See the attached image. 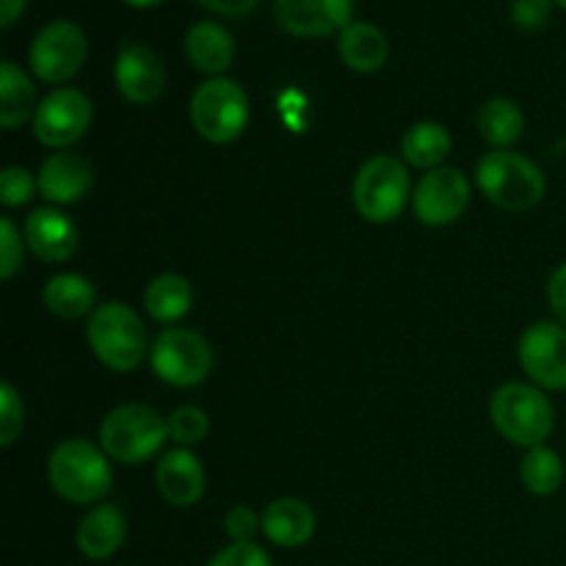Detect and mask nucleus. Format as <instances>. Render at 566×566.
<instances>
[{"label": "nucleus", "instance_id": "obj_15", "mask_svg": "<svg viewBox=\"0 0 566 566\" xmlns=\"http://www.w3.org/2000/svg\"><path fill=\"white\" fill-rule=\"evenodd\" d=\"M25 243L44 263H64L77 249V227L66 213L55 208L33 210L22 227Z\"/></svg>", "mask_w": 566, "mask_h": 566}, {"label": "nucleus", "instance_id": "obj_7", "mask_svg": "<svg viewBox=\"0 0 566 566\" xmlns=\"http://www.w3.org/2000/svg\"><path fill=\"white\" fill-rule=\"evenodd\" d=\"M354 208L370 224L398 219L409 199V171L392 155H374L354 177Z\"/></svg>", "mask_w": 566, "mask_h": 566}, {"label": "nucleus", "instance_id": "obj_38", "mask_svg": "<svg viewBox=\"0 0 566 566\" xmlns=\"http://www.w3.org/2000/svg\"><path fill=\"white\" fill-rule=\"evenodd\" d=\"M127 6H136V9H147V6H158L164 3V0H125Z\"/></svg>", "mask_w": 566, "mask_h": 566}, {"label": "nucleus", "instance_id": "obj_4", "mask_svg": "<svg viewBox=\"0 0 566 566\" xmlns=\"http://www.w3.org/2000/svg\"><path fill=\"white\" fill-rule=\"evenodd\" d=\"M492 423L509 442L523 448L545 446L556 426V409L545 390L525 381H509L492 396Z\"/></svg>", "mask_w": 566, "mask_h": 566}, {"label": "nucleus", "instance_id": "obj_27", "mask_svg": "<svg viewBox=\"0 0 566 566\" xmlns=\"http://www.w3.org/2000/svg\"><path fill=\"white\" fill-rule=\"evenodd\" d=\"M520 479H523V486L531 495H553L564 484L562 457L547 446L528 448V453L523 457V464H520Z\"/></svg>", "mask_w": 566, "mask_h": 566}, {"label": "nucleus", "instance_id": "obj_34", "mask_svg": "<svg viewBox=\"0 0 566 566\" xmlns=\"http://www.w3.org/2000/svg\"><path fill=\"white\" fill-rule=\"evenodd\" d=\"M551 9H553V0H514L512 17L520 28L536 31V28H542L547 20H551Z\"/></svg>", "mask_w": 566, "mask_h": 566}, {"label": "nucleus", "instance_id": "obj_20", "mask_svg": "<svg viewBox=\"0 0 566 566\" xmlns=\"http://www.w3.org/2000/svg\"><path fill=\"white\" fill-rule=\"evenodd\" d=\"M186 55L199 72L216 77L235 59V39L221 22L199 20L186 31Z\"/></svg>", "mask_w": 566, "mask_h": 566}, {"label": "nucleus", "instance_id": "obj_36", "mask_svg": "<svg viewBox=\"0 0 566 566\" xmlns=\"http://www.w3.org/2000/svg\"><path fill=\"white\" fill-rule=\"evenodd\" d=\"M205 9L216 11V14H224V17H243L260 3V0H199Z\"/></svg>", "mask_w": 566, "mask_h": 566}, {"label": "nucleus", "instance_id": "obj_3", "mask_svg": "<svg viewBox=\"0 0 566 566\" xmlns=\"http://www.w3.org/2000/svg\"><path fill=\"white\" fill-rule=\"evenodd\" d=\"M475 182L497 208L525 213L545 197V175L525 155L512 149H492L475 166Z\"/></svg>", "mask_w": 566, "mask_h": 566}, {"label": "nucleus", "instance_id": "obj_31", "mask_svg": "<svg viewBox=\"0 0 566 566\" xmlns=\"http://www.w3.org/2000/svg\"><path fill=\"white\" fill-rule=\"evenodd\" d=\"M22 238L11 219H0V280H11L22 269Z\"/></svg>", "mask_w": 566, "mask_h": 566}, {"label": "nucleus", "instance_id": "obj_11", "mask_svg": "<svg viewBox=\"0 0 566 566\" xmlns=\"http://www.w3.org/2000/svg\"><path fill=\"white\" fill-rule=\"evenodd\" d=\"M520 365L539 390H566V326L539 321L520 337Z\"/></svg>", "mask_w": 566, "mask_h": 566}, {"label": "nucleus", "instance_id": "obj_24", "mask_svg": "<svg viewBox=\"0 0 566 566\" xmlns=\"http://www.w3.org/2000/svg\"><path fill=\"white\" fill-rule=\"evenodd\" d=\"M193 304V287L186 276L180 274H160L155 276L144 293V307L160 324H175L186 318Z\"/></svg>", "mask_w": 566, "mask_h": 566}, {"label": "nucleus", "instance_id": "obj_17", "mask_svg": "<svg viewBox=\"0 0 566 566\" xmlns=\"http://www.w3.org/2000/svg\"><path fill=\"white\" fill-rule=\"evenodd\" d=\"M155 484L166 503L188 509L205 495V470L188 448H175L155 468Z\"/></svg>", "mask_w": 566, "mask_h": 566}, {"label": "nucleus", "instance_id": "obj_30", "mask_svg": "<svg viewBox=\"0 0 566 566\" xmlns=\"http://www.w3.org/2000/svg\"><path fill=\"white\" fill-rule=\"evenodd\" d=\"M22 423H25V407H22L20 392L14 385L3 381L0 385V446L9 448L20 437Z\"/></svg>", "mask_w": 566, "mask_h": 566}, {"label": "nucleus", "instance_id": "obj_13", "mask_svg": "<svg viewBox=\"0 0 566 566\" xmlns=\"http://www.w3.org/2000/svg\"><path fill=\"white\" fill-rule=\"evenodd\" d=\"M114 81L127 103L149 105L164 94L166 66L160 55L147 44L125 42L116 53Z\"/></svg>", "mask_w": 566, "mask_h": 566}, {"label": "nucleus", "instance_id": "obj_5", "mask_svg": "<svg viewBox=\"0 0 566 566\" xmlns=\"http://www.w3.org/2000/svg\"><path fill=\"white\" fill-rule=\"evenodd\" d=\"M169 440V426L144 403H122L105 415L99 426V448L122 464H142L153 459Z\"/></svg>", "mask_w": 566, "mask_h": 566}, {"label": "nucleus", "instance_id": "obj_29", "mask_svg": "<svg viewBox=\"0 0 566 566\" xmlns=\"http://www.w3.org/2000/svg\"><path fill=\"white\" fill-rule=\"evenodd\" d=\"M39 191V182L33 180V175L22 166H6L0 171V202L6 208H22L33 199V193Z\"/></svg>", "mask_w": 566, "mask_h": 566}, {"label": "nucleus", "instance_id": "obj_12", "mask_svg": "<svg viewBox=\"0 0 566 566\" xmlns=\"http://www.w3.org/2000/svg\"><path fill=\"white\" fill-rule=\"evenodd\" d=\"M468 205L470 182L453 166H440V169H431L429 175L420 177L412 197L415 216L429 227L453 224V221L462 219Z\"/></svg>", "mask_w": 566, "mask_h": 566}, {"label": "nucleus", "instance_id": "obj_1", "mask_svg": "<svg viewBox=\"0 0 566 566\" xmlns=\"http://www.w3.org/2000/svg\"><path fill=\"white\" fill-rule=\"evenodd\" d=\"M48 475L53 490L64 501L77 503V506L103 501L111 492V481H114L108 453L88 440H81V437L55 446V451L50 453Z\"/></svg>", "mask_w": 566, "mask_h": 566}, {"label": "nucleus", "instance_id": "obj_39", "mask_svg": "<svg viewBox=\"0 0 566 566\" xmlns=\"http://www.w3.org/2000/svg\"><path fill=\"white\" fill-rule=\"evenodd\" d=\"M553 3H558V6H562V9H566V0H553Z\"/></svg>", "mask_w": 566, "mask_h": 566}, {"label": "nucleus", "instance_id": "obj_8", "mask_svg": "<svg viewBox=\"0 0 566 566\" xmlns=\"http://www.w3.org/2000/svg\"><path fill=\"white\" fill-rule=\"evenodd\" d=\"M149 363L158 379L171 387H193L213 370V348L199 332L175 326L164 329L149 348Z\"/></svg>", "mask_w": 566, "mask_h": 566}, {"label": "nucleus", "instance_id": "obj_33", "mask_svg": "<svg viewBox=\"0 0 566 566\" xmlns=\"http://www.w3.org/2000/svg\"><path fill=\"white\" fill-rule=\"evenodd\" d=\"M224 531L232 542H254V536L263 531V517H258L249 506H235L227 512Z\"/></svg>", "mask_w": 566, "mask_h": 566}, {"label": "nucleus", "instance_id": "obj_22", "mask_svg": "<svg viewBox=\"0 0 566 566\" xmlns=\"http://www.w3.org/2000/svg\"><path fill=\"white\" fill-rule=\"evenodd\" d=\"M44 307L50 310L59 318H83V315H92L94 302H97V293L94 285L81 274H59L44 285L42 291Z\"/></svg>", "mask_w": 566, "mask_h": 566}, {"label": "nucleus", "instance_id": "obj_9", "mask_svg": "<svg viewBox=\"0 0 566 566\" xmlns=\"http://www.w3.org/2000/svg\"><path fill=\"white\" fill-rule=\"evenodd\" d=\"M88 55V39L83 28L72 20H53L39 28L31 42L33 75L48 83H66L83 70Z\"/></svg>", "mask_w": 566, "mask_h": 566}, {"label": "nucleus", "instance_id": "obj_18", "mask_svg": "<svg viewBox=\"0 0 566 566\" xmlns=\"http://www.w3.org/2000/svg\"><path fill=\"white\" fill-rule=\"evenodd\" d=\"M127 539V517L122 509L103 503L94 506L77 525V551L92 562H105L116 556Z\"/></svg>", "mask_w": 566, "mask_h": 566}, {"label": "nucleus", "instance_id": "obj_25", "mask_svg": "<svg viewBox=\"0 0 566 566\" xmlns=\"http://www.w3.org/2000/svg\"><path fill=\"white\" fill-rule=\"evenodd\" d=\"M525 116L517 103L506 97H492L479 111V133L495 149H509L523 138Z\"/></svg>", "mask_w": 566, "mask_h": 566}, {"label": "nucleus", "instance_id": "obj_26", "mask_svg": "<svg viewBox=\"0 0 566 566\" xmlns=\"http://www.w3.org/2000/svg\"><path fill=\"white\" fill-rule=\"evenodd\" d=\"M451 133L437 122H418L403 133L401 153L407 164L418 166V169H440L442 160L451 155Z\"/></svg>", "mask_w": 566, "mask_h": 566}, {"label": "nucleus", "instance_id": "obj_10", "mask_svg": "<svg viewBox=\"0 0 566 566\" xmlns=\"http://www.w3.org/2000/svg\"><path fill=\"white\" fill-rule=\"evenodd\" d=\"M92 125V99L81 88H53L33 114V136L53 149H66L81 142Z\"/></svg>", "mask_w": 566, "mask_h": 566}, {"label": "nucleus", "instance_id": "obj_14", "mask_svg": "<svg viewBox=\"0 0 566 566\" xmlns=\"http://www.w3.org/2000/svg\"><path fill=\"white\" fill-rule=\"evenodd\" d=\"M354 0H274V20L293 36L318 39L352 22Z\"/></svg>", "mask_w": 566, "mask_h": 566}, {"label": "nucleus", "instance_id": "obj_21", "mask_svg": "<svg viewBox=\"0 0 566 566\" xmlns=\"http://www.w3.org/2000/svg\"><path fill=\"white\" fill-rule=\"evenodd\" d=\"M337 50L346 66L354 72H376L385 66L387 55H390V42H387L385 31L374 22L352 20L340 31L337 39Z\"/></svg>", "mask_w": 566, "mask_h": 566}, {"label": "nucleus", "instance_id": "obj_6", "mask_svg": "<svg viewBox=\"0 0 566 566\" xmlns=\"http://www.w3.org/2000/svg\"><path fill=\"white\" fill-rule=\"evenodd\" d=\"M191 122L193 130L210 144H230L247 130L249 125V97L243 86L232 77L216 75L199 83L191 94Z\"/></svg>", "mask_w": 566, "mask_h": 566}, {"label": "nucleus", "instance_id": "obj_16", "mask_svg": "<svg viewBox=\"0 0 566 566\" xmlns=\"http://www.w3.org/2000/svg\"><path fill=\"white\" fill-rule=\"evenodd\" d=\"M39 193L53 205H72L92 188V164L77 153H53L39 166Z\"/></svg>", "mask_w": 566, "mask_h": 566}, {"label": "nucleus", "instance_id": "obj_23", "mask_svg": "<svg viewBox=\"0 0 566 566\" xmlns=\"http://www.w3.org/2000/svg\"><path fill=\"white\" fill-rule=\"evenodd\" d=\"M31 114H36V88L31 77L14 61H3L0 64V125L6 130H14Z\"/></svg>", "mask_w": 566, "mask_h": 566}, {"label": "nucleus", "instance_id": "obj_2", "mask_svg": "<svg viewBox=\"0 0 566 566\" xmlns=\"http://www.w3.org/2000/svg\"><path fill=\"white\" fill-rule=\"evenodd\" d=\"M86 340L92 346L94 357L105 368L116 370V374H127V370L138 368L149 352L144 321L125 302L99 304L88 315Z\"/></svg>", "mask_w": 566, "mask_h": 566}, {"label": "nucleus", "instance_id": "obj_19", "mask_svg": "<svg viewBox=\"0 0 566 566\" xmlns=\"http://www.w3.org/2000/svg\"><path fill=\"white\" fill-rule=\"evenodd\" d=\"M263 534L276 547H302L315 534V512L298 497H276L263 512Z\"/></svg>", "mask_w": 566, "mask_h": 566}, {"label": "nucleus", "instance_id": "obj_32", "mask_svg": "<svg viewBox=\"0 0 566 566\" xmlns=\"http://www.w3.org/2000/svg\"><path fill=\"white\" fill-rule=\"evenodd\" d=\"M208 566H271V558L254 542H232V545L221 547Z\"/></svg>", "mask_w": 566, "mask_h": 566}, {"label": "nucleus", "instance_id": "obj_35", "mask_svg": "<svg viewBox=\"0 0 566 566\" xmlns=\"http://www.w3.org/2000/svg\"><path fill=\"white\" fill-rule=\"evenodd\" d=\"M547 304H551L558 324L566 326V260L553 271L551 282H547Z\"/></svg>", "mask_w": 566, "mask_h": 566}, {"label": "nucleus", "instance_id": "obj_28", "mask_svg": "<svg viewBox=\"0 0 566 566\" xmlns=\"http://www.w3.org/2000/svg\"><path fill=\"white\" fill-rule=\"evenodd\" d=\"M166 426H169V440H175L177 446L182 448L197 446V442H202L210 431L208 415L197 407H177L175 412L166 418Z\"/></svg>", "mask_w": 566, "mask_h": 566}, {"label": "nucleus", "instance_id": "obj_37", "mask_svg": "<svg viewBox=\"0 0 566 566\" xmlns=\"http://www.w3.org/2000/svg\"><path fill=\"white\" fill-rule=\"evenodd\" d=\"M28 0H0V25L9 28L25 11Z\"/></svg>", "mask_w": 566, "mask_h": 566}]
</instances>
